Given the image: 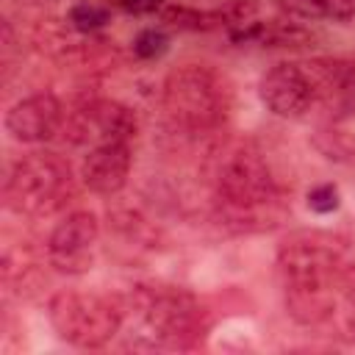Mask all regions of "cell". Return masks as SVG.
I'll return each mask as SVG.
<instances>
[{
    "label": "cell",
    "mask_w": 355,
    "mask_h": 355,
    "mask_svg": "<svg viewBox=\"0 0 355 355\" xmlns=\"http://www.w3.org/2000/svg\"><path fill=\"white\" fill-rule=\"evenodd\" d=\"M139 130L136 114L116 100H92L67 119V133L75 144H103V141H133Z\"/></svg>",
    "instance_id": "9"
},
{
    "label": "cell",
    "mask_w": 355,
    "mask_h": 355,
    "mask_svg": "<svg viewBox=\"0 0 355 355\" xmlns=\"http://www.w3.org/2000/svg\"><path fill=\"white\" fill-rule=\"evenodd\" d=\"M277 6L294 22H347L355 17V0H277Z\"/></svg>",
    "instance_id": "12"
},
{
    "label": "cell",
    "mask_w": 355,
    "mask_h": 355,
    "mask_svg": "<svg viewBox=\"0 0 355 355\" xmlns=\"http://www.w3.org/2000/svg\"><path fill=\"white\" fill-rule=\"evenodd\" d=\"M305 200H308V208L311 211H316V214H333L341 205V191L333 183H316L313 189H308Z\"/></svg>",
    "instance_id": "15"
},
{
    "label": "cell",
    "mask_w": 355,
    "mask_h": 355,
    "mask_svg": "<svg viewBox=\"0 0 355 355\" xmlns=\"http://www.w3.org/2000/svg\"><path fill=\"white\" fill-rule=\"evenodd\" d=\"M133 169L130 141H103L86 150L80 161V180L94 194H119Z\"/></svg>",
    "instance_id": "11"
},
{
    "label": "cell",
    "mask_w": 355,
    "mask_h": 355,
    "mask_svg": "<svg viewBox=\"0 0 355 355\" xmlns=\"http://www.w3.org/2000/svg\"><path fill=\"white\" fill-rule=\"evenodd\" d=\"M316 80L311 72H305L300 64L291 61H277L272 64L261 80H258V97L280 119H297L302 116L313 100H316Z\"/></svg>",
    "instance_id": "8"
},
{
    "label": "cell",
    "mask_w": 355,
    "mask_h": 355,
    "mask_svg": "<svg viewBox=\"0 0 355 355\" xmlns=\"http://www.w3.org/2000/svg\"><path fill=\"white\" fill-rule=\"evenodd\" d=\"M125 305L100 291H55L47 302V319L61 341L80 347V349H97L105 347L125 322Z\"/></svg>",
    "instance_id": "4"
},
{
    "label": "cell",
    "mask_w": 355,
    "mask_h": 355,
    "mask_svg": "<svg viewBox=\"0 0 355 355\" xmlns=\"http://www.w3.org/2000/svg\"><path fill=\"white\" fill-rule=\"evenodd\" d=\"M128 308L141 324V333H136L141 338L136 347L141 349L186 347L202 327L200 302L180 286L139 283L128 297Z\"/></svg>",
    "instance_id": "3"
},
{
    "label": "cell",
    "mask_w": 355,
    "mask_h": 355,
    "mask_svg": "<svg viewBox=\"0 0 355 355\" xmlns=\"http://www.w3.org/2000/svg\"><path fill=\"white\" fill-rule=\"evenodd\" d=\"M72 191V169L55 153H31L19 158L3 186L8 211L19 216H44L64 205Z\"/></svg>",
    "instance_id": "6"
},
{
    "label": "cell",
    "mask_w": 355,
    "mask_h": 355,
    "mask_svg": "<svg viewBox=\"0 0 355 355\" xmlns=\"http://www.w3.org/2000/svg\"><path fill=\"white\" fill-rule=\"evenodd\" d=\"M169 47V36L161 31V28H144L139 31V36L133 39V53L144 61H153V58H161Z\"/></svg>",
    "instance_id": "14"
},
{
    "label": "cell",
    "mask_w": 355,
    "mask_h": 355,
    "mask_svg": "<svg viewBox=\"0 0 355 355\" xmlns=\"http://www.w3.org/2000/svg\"><path fill=\"white\" fill-rule=\"evenodd\" d=\"M6 133L22 144H39L53 139L64 125V105L50 92H36L17 100L6 111Z\"/></svg>",
    "instance_id": "10"
},
{
    "label": "cell",
    "mask_w": 355,
    "mask_h": 355,
    "mask_svg": "<svg viewBox=\"0 0 355 355\" xmlns=\"http://www.w3.org/2000/svg\"><path fill=\"white\" fill-rule=\"evenodd\" d=\"M111 22V11L105 6H97V3H75L69 8V25L80 33H92V31H100Z\"/></svg>",
    "instance_id": "13"
},
{
    "label": "cell",
    "mask_w": 355,
    "mask_h": 355,
    "mask_svg": "<svg viewBox=\"0 0 355 355\" xmlns=\"http://www.w3.org/2000/svg\"><path fill=\"white\" fill-rule=\"evenodd\" d=\"M161 94L169 119L189 133H208L227 116V89L202 64H186L169 72Z\"/></svg>",
    "instance_id": "5"
},
{
    "label": "cell",
    "mask_w": 355,
    "mask_h": 355,
    "mask_svg": "<svg viewBox=\"0 0 355 355\" xmlns=\"http://www.w3.org/2000/svg\"><path fill=\"white\" fill-rule=\"evenodd\" d=\"M100 239V219L94 211L67 214L47 236V258L58 272L80 275L92 269V252Z\"/></svg>",
    "instance_id": "7"
},
{
    "label": "cell",
    "mask_w": 355,
    "mask_h": 355,
    "mask_svg": "<svg viewBox=\"0 0 355 355\" xmlns=\"http://www.w3.org/2000/svg\"><path fill=\"white\" fill-rule=\"evenodd\" d=\"M341 247L319 233L294 236L277 250V275L283 283L286 313L300 324H322L336 311V283L344 266Z\"/></svg>",
    "instance_id": "1"
},
{
    "label": "cell",
    "mask_w": 355,
    "mask_h": 355,
    "mask_svg": "<svg viewBox=\"0 0 355 355\" xmlns=\"http://www.w3.org/2000/svg\"><path fill=\"white\" fill-rule=\"evenodd\" d=\"M116 6L128 14H158L164 0H116Z\"/></svg>",
    "instance_id": "18"
},
{
    "label": "cell",
    "mask_w": 355,
    "mask_h": 355,
    "mask_svg": "<svg viewBox=\"0 0 355 355\" xmlns=\"http://www.w3.org/2000/svg\"><path fill=\"white\" fill-rule=\"evenodd\" d=\"M336 291L344 297V302H347L349 311L355 313V263H352V261H344V266H341V272H338Z\"/></svg>",
    "instance_id": "16"
},
{
    "label": "cell",
    "mask_w": 355,
    "mask_h": 355,
    "mask_svg": "<svg viewBox=\"0 0 355 355\" xmlns=\"http://www.w3.org/2000/svg\"><path fill=\"white\" fill-rule=\"evenodd\" d=\"M214 191L219 202L222 222L241 230L263 227V222L280 205V189L252 147H227L214 164Z\"/></svg>",
    "instance_id": "2"
},
{
    "label": "cell",
    "mask_w": 355,
    "mask_h": 355,
    "mask_svg": "<svg viewBox=\"0 0 355 355\" xmlns=\"http://www.w3.org/2000/svg\"><path fill=\"white\" fill-rule=\"evenodd\" d=\"M336 94H338V108L347 116H355V69L341 80V86L336 89Z\"/></svg>",
    "instance_id": "17"
}]
</instances>
